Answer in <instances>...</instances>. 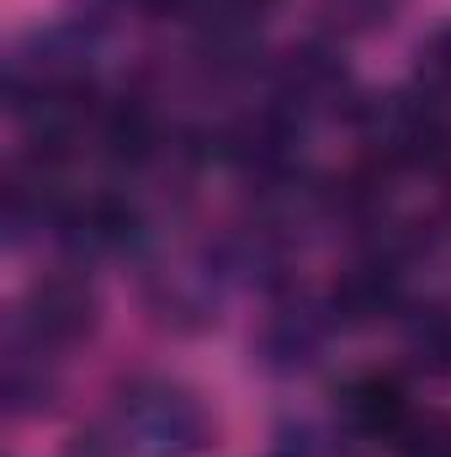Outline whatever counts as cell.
<instances>
[{
    "label": "cell",
    "instance_id": "cell-1",
    "mask_svg": "<svg viewBox=\"0 0 451 457\" xmlns=\"http://www.w3.org/2000/svg\"><path fill=\"white\" fill-rule=\"evenodd\" d=\"M86 325H91V287L80 277L59 271V277H43L27 293V330L37 336V345L75 341Z\"/></svg>",
    "mask_w": 451,
    "mask_h": 457
},
{
    "label": "cell",
    "instance_id": "cell-2",
    "mask_svg": "<svg viewBox=\"0 0 451 457\" xmlns=\"http://www.w3.org/2000/svg\"><path fill=\"white\" fill-rule=\"evenodd\" d=\"M409 394L393 372H366L345 388V420L356 436L366 442H398V431L409 426Z\"/></svg>",
    "mask_w": 451,
    "mask_h": 457
},
{
    "label": "cell",
    "instance_id": "cell-3",
    "mask_svg": "<svg viewBox=\"0 0 451 457\" xmlns=\"http://www.w3.org/2000/svg\"><path fill=\"white\" fill-rule=\"evenodd\" d=\"M96 138H102V149H107L112 160L138 165V160L154 154L160 128H154V112H149L144 102L122 96V102H112V107H102V117H96Z\"/></svg>",
    "mask_w": 451,
    "mask_h": 457
},
{
    "label": "cell",
    "instance_id": "cell-4",
    "mask_svg": "<svg viewBox=\"0 0 451 457\" xmlns=\"http://www.w3.org/2000/svg\"><path fill=\"white\" fill-rule=\"evenodd\" d=\"M393 298H398V271L388 261L356 266L335 287V309H345L350 320H377L382 309H393Z\"/></svg>",
    "mask_w": 451,
    "mask_h": 457
},
{
    "label": "cell",
    "instance_id": "cell-5",
    "mask_svg": "<svg viewBox=\"0 0 451 457\" xmlns=\"http://www.w3.org/2000/svg\"><path fill=\"white\" fill-rule=\"evenodd\" d=\"M404 345L409 356L425 367V372H451V309L436 303V309H420L404 330Z\"/></svg>",
    "mask_w": 451,
    "mask_h": 457
},
{
    "label": "cell",
    "instance_id": "cell-6",
    "mask_svg": "<svg viewBox=\"0 0 451 457\" xmlns=\"http://www.w3.org/2000/svg\"><path fill=\"white\" fill-rule=\"evenodd\" d=\"M393 453L398 457H451V415H436V410L409 415V426L398 431Z\"/></svg>",
    "mask_w": 451,
    "mask_h": 457
},
{
    "label": "cell",
    "instance_id": "cell-7",
    "mask_svg": "<svg viewBox=\"0 0 451 457\" xmlns=\"http://www.w3.org/2000/svg\"><path fill=\"white\" fill-rule=\"evenodd\" d=\"M420 80H425L430 96H451V27L425 43V54H420Z\"/></svg>",
    "mask_w": 451,
    "mask_h": 457
},
{
    "label": "cell",
    "instance_id": "cell-8",
    "mask_svg": "<svg viewBox=\"0 0 451 457\" xmlns=\"http://www.w3.org/2000/svg\"><path fill=\"white\" fill-rule=\"evenodd\" d=\"M271 0H218V11H228V16H260Z\"/></svg>",
    "mask_w": 451,
    "mask_h": 457
},
{
    "label": "cell",
    "instance_id": "cell-9",
    "mask_svg": "<svg viewBox=\"0 0 451 457\" xmlns=\"http://www.w3.org/2000/svg\"><path fill=\"white\" fill-rule=\"evenodd\" d=\"M133 5H138L144 16H170V11H176V5H186V0H133Z\"/></svg>",
    "mask_w": 451,
    "mask_h": 457
}]
</instances>
